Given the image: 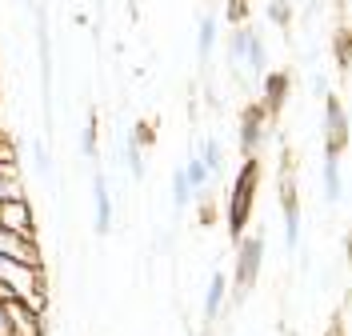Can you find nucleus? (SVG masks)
<instances>
[{
	"mask_svg": "<svg viewBox=\"0 0 352 336\" xmlns=\"http://www.w3.org/2000/svg\"><path fill=\"white\" fill-rule=\"evenodd\" d=\"M124 164L132 180H144V144L136 136H124Z\"/></svg>",
	"mask_w": 352,
	"mask_h": 336,
	"instance_id": "6ab92c4d",
	"label": "nucleus"
},
{
	"mask_svg": "<svg viewBox=\"0 0 352 336\" xmlns=\"http://www.w3.org/2000/svg\"><path fill=\"white\" fill-rule=\"evenodd\" d=\"M344 256L352 260V236H344Z\"/></svg>",
	"mask_w": 352,
	"mask_h": 336,
	"instance_id": "c85d7f7f",
	"label": "nucleus"
},
{
	"mask_svg": "<svg viewBox=\"0 0 352 336\" xmlns=\"http://www.w3.org/2000/svg\"><path fill=\"white\" fill-rule=\"evenodd\" d=\"M252 24H236L232 28V36H228V60L232 65H244V52H248V41H252Z\"/></svg>",
	"mask_w": 352,
	"mask_h": 336,
	"instance_id": "a211bd4d",
	"label": "nucleus"
},
{
	"mask_svg": "<svg viewBox=\"0 0 352 336\" xmlns=\"http://www.w3.org/2000/svg\"><path fill=\"white\" fill-rule=\"evenodd\" d=\"M320 184H324V201H329V204L344 201V177H340V153H324V168H320Z\"/></svg>",
	"mask_w": 352,
	"mask_h": 336,
	"instance_id": "ddd939ff",
	"label": "nucleus"
},
{
	"mask_svg": "<svg viewBox=\"0 0 352 336\" xmlns=\"http://www.w3.org/2000/svg\"><path fill=\"white\" fill-rule=\"evenodd\" d=\"M268 21L276 24V28H285L292 21V0H268Z\"/></svg>",
	"mask_w": 352,
	"mask_h": 336,
	"instance_id": "5701e85b",
	"label": "nucleus"
},
{
	"mask_svg": "<svg viewBox=\"0 0 352 336\" xmlns=\"http://www.w3.org/2000/svg\"><path fill=\"white\" fill-rule=\"evenodd\" d=\"M212 48H217V21H212V16H200L197 21V56H200V65L212 56Z\"/></svg>",
	"mask_w": 352,
	"mask_h": 336,
	"instance_id": "dca6fc26",
	"label": "nucleus"
},
{
	"mask_svg": "<svg viewBox=\"0 0 352 336\" xmlns=\"http://www.w3.org/2000/svg\"><path fill=\"white\" fill-rule=\"evenodd\" d=\"M0 284L12 292L16 300L32 304V309H44V296H48V276H44V269H32V265L0 256Z\"/></svg>",
	"mask_w": 352,
	"mask_h": 336,
	"instance_id": "7ed1b4c3",
	"label": "nucleus"
},
{
	"mask_svg": "<svg viewBox=\"0 0 352 336\" xmlns=\"http://www.w3.org/2000/svg\"><path fill=\"white\" fill-rule=\"evenodd\" d=\"M261 85H264V109H268V112L285 109L288 92H292V76H288V72H264Z\"/></svg>",
	"mask_w": 352,
	"mask_h": 336,
	"instance_id": "f8f14e48",
	"label": "nucleus"
},
{
	"mask_svg": "<svg viewBox=\"0 0 352 336\" xmlns=\"http://www.w3.org/2000/svg\"><path fill=\"white\" fill-rule=\"evenodd\" d=\"M0 228L21 232V236H36V216H32L28 197L24 201H0Z\"/></svg>",
	"mask_w": 352,
	"mask_h": 336,
	"instance_id": "9d476101",
	"label": "nucleus"
},
{
	"mask_svg": "<svg viewBox=\"0 0 352 336\" xmlns=\"http://www.w3.org/2000/svg\"><path fill=\"white\" fill-rule=\"evenodd\" d=\"M261 265H264V236L261 232H248L236 240V260H232V280H228V300L241 304L248 292L256 289L261 280Z\"/></svg>",
	"mask_w": 352,
	"mask_h": 336,
	"instance_id": "f03ea898",
	"label": "nucleus"
},
{
	"mask_svg": "<svg viewBox=\"0 0 352 336\" xmlns=\"http://www.w3.org/2000/svg\"><path fill=\"white\" fill-rule=\"evenodd\" d=\"M224 304H228V272H220V269H217L212 276H208V289H204V300H200V316H204V328L220 320Z\"/></svg>",
	"mask_w": 352,
	"mask_h": 336,
	"instance_id": "9b49d317",
	"label": "nucleus"
},
{
	"mask_svg": "<svg viewBox=\"0 0 352 336\" xmlns=\"http://www.w3.org/2000/svg\"><path fill=\"white\" fill-rule=\"evenodd\" d=\"M132 136H136L140 144H153V124H144V120H140V124L132 128Z\"/></svg>",
	"mask_w": 352,
	"mask_h": 336,
	"instance_id": "a878e982",
	"label": "nucleus"
},
{
	"mask_svg": "<svg viewBox=\"0 0 352 336\" xmlns=\"http://www.w3.org/2000/svg\"><path fill=\"white\" fill-rule=\"evenodd\" d=\"M80 157L96 160V116H88L85 120V133H80Z\"/></svg>",
	"mask_w": 352,
	"mask_h": 336,
	"instance_id": "4be33fe9",
	"label": "nucleus"
},
{
	"mask_svg": "<svg viewBox=\"0 0 352 336\" xmlns=\"http://www.w3.org/2000/svg\"><path fill=\"white\" fill-rule=\"evenodd\" d=\"M92 232L96 236H109L112 232V192L100 168L92 172Z\"/></svg>",
	"mask_w": 352,
	"mask_h": 336,
	"instance_id": "1a4fd4ad",
	"label": "nucleus"
},
{
	"mask_svg": "<svg viewBox=\"0 0 352 336\" xmlns=\"http://www.w3.org/2000/svg\"><path fill=\"white\" fill-rule=\"evenodd\" d=\"M312 92L324 100V96H329V80H324V76H312Z\"/></svg>",
	"mask_w": 352,
	"mask_h": 336,
	"instance_id": "bb28decb",
	"label": "nucleus"
},
{
	"mask_svg": "<svg viewBox=\"0 0 352 336\" xmlns=\"http://www.w3.org/2000/svg\"><path fill=\"white\" fill-rule=\"evenodd\" d=\"M4 300H12V292H8L4 284H0V304H4Z\"/></svg>",
	"mask_w": 352,
	"mask_h": 336,
	"instance_id": "c756f323",
	"label": "nucleus"
},
{
	"mask_svg": "<svg viewBox=\"0 0 352 336\" xmlns=\"http://www.w3.org/2000/svg\"><path fill=\"white\" fill-rule=\"evenodd\" d=\"M0 164H16V144L8 133H0Z\"/></svg>",
	"mask_w": 352,
	"mask_h": 336,
	"instance_id": "b1692460",
	"label": "nucleus"
},
{
	"mask_svg": "<svg viewBox=\"0 0 352 336\" xmlns=\"http://www.w3.org/2000/svg\"><path fill=\"white\" fill-rule=\"evenodd\" d=\"M192 197H197V192H192V184H188V177H184V168H176L173 172V204L176 208H188Z\"/></svg>",
	"mask_w": 352,
	"mask_h": 336,
	"instance_id": "412c9836",
	"label": "nucleus"
},
{
	"mask_svg": "<svg viewBox=\"0 0 352 336\" xmlns=\"http://www.w3.org/2000/svg\"><path fill=\"white\" fill-rule=\"evenodd\" d=\"M184 177H188V184H192V192H204V188H208V180H212V172H208V168L200 164V157L192 153L188 164H184Z\"/></svg>",
	"mask_w": 352,
	"mask_h": 336,
	"instance_id": "aec40b11",
	"label": "nucleus"
},
{
	"mask_svg": "<svg viewBox=\"0 0 352 336\" xmlns=\"http://www.w3.org/2000/svg\"><path fill=\"white\" fill-rule=\"evenodd\" d=\"M349 136H352L349 109L329 92V96H324V153H344Z\"/></svg>",
	"mask_w": 352,
	"mask_h": 336,
	"instance_id": "39448f33",
	"label": "nucleus"
},
{
	"mask_svg": "<svg viewBox=\"0 0 352 336\" xmlns=\"http://www.w3.org/2000/svg\"><path fill=\"white\" fill-rule=\"evenodd\" d=\"M244 68H252L256 76L268 72V45L261 41V32H252V41H248V52H244Z\"/></svg>",
	"mask_w": 352,
	"mask_h": 336,
	"instance_id": "f3484780",
	"label": "nucleus"
},
{
	"mask_svg": "<svg viewBox=\"0 0 352 336\" xmlns=\"http://www.w3.org/2000/svg\"><path fill=\"white\" fill-rule=\"evenodd\" d=\"M0 256L21 260V265H32V269H44V252H41V245H36V236H21V232H4V228H0Z\"/></svg>",
	"mask_w": 352,
	"mask_h": 336,
	"instance_id": "6e6552de",
	"label": "nucleus"
},
{
	"mask_svg": "<svg viewBox=\"0 0 352 336\" xmlns=\"http://www.w3.org/2000/svg\"><path fill=\"white\" fill-rule=\"evenodd\" d=\"M4 313H8L12 336H44V309H32L12 296V300H4Z\"/></svg>",
	"mask_w": 352,
	"mask_h": 336,
	"instance_id": "0eeeda50",
	"label": "nucleus"
},
{
	"mask_svg": "<svg viewBox=\"0 0 352 336\" xmlns=\"http://www.w3.org/2000/svg\"><path fill=\"white\" fill-rule=\"evenodd\" d=\"M32 160H36V168H41V172H48V168H52V157H48V148H44L41 140L32 144Z\"/></svg>",
	"mask_w": 352,
	"mask_h": 336,
	"instance_id": "393cba45",
	"label": "nucleus"
},
{
	"mask_svg": "<svg viewBox=\"0 0 352 336\" xmlns=\"http://www.w3.org/2000/svg\"><path fill=\"white\" fill-rule=\"evenodd\" d=\"M0 201H24V180L16 164H0Z\"/></svg>",
	"mask_w": 352,
	"mask_h": 336,
	"instance_id": "2eb2a0df",
	"label": "nucleus"
},
{
	"mask_svg": "<svg viewBox=\"0 0 352 336\" xmlns=\"http://www.w3.org/2000/svg\"><path fill=\"white\" fill-rule=\"evenodd\" d=\"M256 188H261V160L244 157L241 172L228 188V208H224V224H228V236L241 240L244 228H248V216H252V204H256Z\"/></svg>",
	"mask_w": 352,
	"mask_h": 336,
	"instance_id": "f257e3e1",
	"label": "nucleus"
},
{
	"mask_svg": "<svg viewBox=\"0 0 352 336\" xmlns=\"http://www.w3.org/2000/svg\"><path fill=\"white\" fill-rule=\"evenodd\" d=\"M197 157H200V164L217 177L220 168H224V148H220V140L217 136H200V144H197Z\"/></svg>",
	"mask_w": 352,
	"mask_h": 336,
	"instance_id": "4468645a",
	"label": "nucleus"
},
{
	"mask_svg": "<svg viewBox=\"0 0 352 336\" xmlns=\"http://www.w3.org/2000/svg\"><path fill=\"white\" fill-rule=\"evenodd\" d=\"M0 133H4V128H0Z\"/></svg>",
	"mask_w": 352,
	"mask_h": 336,
	"instance_id": "7c9ffc66",
	"label": "nucleus"
},
{
	"mask_svg": "<svg viewBox=\"0 0 352 336\" xmlns=\"http://www.w3.org/2000/svg\"><path fill=\"white\" fill-rule=\"evenodd\" d=\"M0 336H12V328H8V313H4V304H0Z\"/></svg>",
	"mask_w": 352,
	"mask_h": 336,
	"instance_id": "cd10ccee",
	"label": "nucleus"
},
{
	"mask_svg": "<svg viewBox=\"0 0 352 336\" xmlns=\"http://www.w3.org/2000/svg\"><path fill=\"white\" fill-rule=\"evenodd\" d=\"M280 216H285V248L296 252L300 248V197H296V172L288 157L280 168Z\"/></svg>",
	"mask_w": 352,
	"mask_h": 336,
	"instance_id": "20e7f679",
	"label": "nucleus"
},
{
	"mask_svg": "<svg viewBox=\"0 0 352 336\" xmlns=\"http://www.w3.org/2000/svg\"><path fill=\"white\" fill-rule=\"evenodd\" d=\"M264 136H268V109L264 104H248L241 112V136H236L244 157H261Z\"/></svg>",
	"mask_w": 352,
	"mask_h": 336,
	"instance_id": "423d86ee",
	"label": "nucleus"
}]
</instances>
